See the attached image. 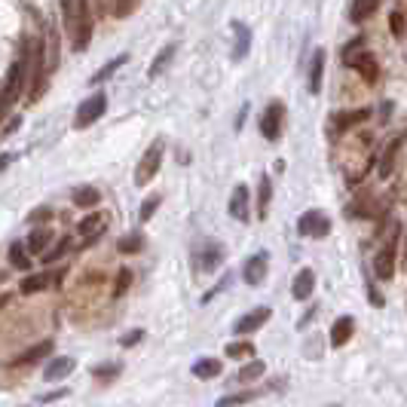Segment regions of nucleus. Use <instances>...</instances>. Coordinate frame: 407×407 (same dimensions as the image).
Masks as SVG:
<instances>
[{
    "instance_id": "nucleus-1",
    "label": "nucleus",
    "mask_w": 407,
    "mask_h": 407,
    "mask_svg": "<svg viewBox=\"0 0 407 407\" xmlns=\"http://www.w3.org/2000/svg\"><path fill=\"white\" fill-rule=\"evenodd\" d=\"M62 4V22L71 37V46L83 53L92 40V19H89V0H58Z\"/></svg>"
},
{
    "instance_id": "nucleus-2",
    "label": "nucleus",
    "mask_w": 407,
    "mask_h": 407,
    "mask_svg": "<svg viewBox=\"0 0 407 407\" xmlns=\"http://www.w3.org/2000/svg\"><path fill=\"white\" fill-rule=\"evenodd\" d=\"M398 239H401V227L392 224L389 227V236L383 239V248L377 251V258H374V273L380 279H392L395 273V251H398Z\"/></svg>"
},
{
    "instance_id": "nucleus-3",
    "label": "nucleus",
    "mask_w": 407,
    "mask_h": 407,
    "mask_svg": "<svg viewBox=\"0 0 407 407\" xmlns=\"http://www.w3.org/2000/svg\"><path fill=\"white\" fill-rule=\"evenodd\" d=\"M163 156H166V144L163 141H154L147 147V154L141 156L138 168H135V184H138V187H147V184L156 178L159 166H163Z\"/></svg>"
},
{
    "instance_id": "nucleus-4",
    "label": "nucleus",
    "mask_w": 407,
    "mask_h": 407,
    "mask_svg": "<svg viewBox=\"0 0 407 407\" xmlns=\"http://www.w3.org/2000/svg\"><path fill=\"white\" fill-rule=\"evenodd\" d=\"M31 67H28V55H25V74L31 71V101H37L44 95V40H31Z\"/></svg>"
},
{
    "instance_id": "nucleus-5",
    "label": "nucleus",
    "mask_w": 407,
    "mask_h": 407,
    "mask_svg": "<svg viewBox=\"0 0 407 407\" xmlns=\"http://www.w3.org/2000/svg\"><path fill=\"white\" fill-rule=\"evenodd\" d=\"M105 110H107V95L105 92H92V95L77 107V120H74V126H77V129H86V126H92L98 116H105Z\"/></svg>"
},
{
    "instance_id": "nucleus-6",
    "label": "nucleus",
    "mask_w": 407,
    "mask_h": 407,
    "mask_svg": "<svg viewBox=\"0 0 407 407\" xmlns=\"http://www.w3.org/2000/svg\"><path fill=\"white\" fill-rule=\"evenodd\" d=\"M282 123H285V105H267L264 116H260V135H264L267 141H279L282 138Z\"/></svg>"
},
{
    "instance_id": "nucleus-7",
    "label": "nucleus",
    "mask_w": 407,
    "mask_h": 407,
    "mask_svg": "<svg viewBox=\"0 0 407 407\" xmlns=\"http://www.w3.org/2000/svg\"><path fill=\"white\" fill-rule=\"evenodd\" d=\"M298 233L309 236V239H325L331 233V220H328V215H321V211H307V215L298 220Z\"/></svg>"
},
{
    "instance_id": "nucleus-8",
    "label": "nucleus",
    "mask_w": 407,
    "mask_h": 407,
    "mask_svg": "<svg viewBox=\"0 0 407 407\" xmlns=\"http://www.w3.org/2000/svg\"><path fill=\"white\" fill-rule=\"evenodd\" d=\"M22 83H25V58H19V62L13 65L10 77H6L4 89H0V110H6V107H10L13 101H15V98H19V92H22Z\"/></svg>"
},
{
    "instance_id": "nucleus-9",
    "label": "nucleus",
    "mask_w": 407,
    "mask_h": 407,
    "mask_svg": "<svg viewBox=\"0 0 407 407\" xmlns=\"http://www.w3.org/2000/svg\"><path fill=\"white\" fill-rule=\"evenodd\" d=\"M62 279H65L62 269H55V273H34V276H25L19 288L22 294H37V291H46V288H55Z\"/></svg>"
},
{
    "instance_id": "nucleus-10",
    "label": "nucleus",
    "mask_w": 407,
    "mask_h": 407,
    "mask_svg": "<svg viewBox=\"0 0 407 407\" xmlns=\"http://www.w3.org/2000/svg\"><path fill=\"white\" fill-rule=\"evenodd\" d=\"M371 116V110L368 107H352V110H340V114H334V120H331V129H334L337 135H343V132H349L355 129L359 123H364Z\"/></svg>"
},
{
    "instance_id": "nucleus-11",
    "label": "nucleus",
    "mask_w": 407,
    "mask_h": 407,
    "mask_svg": "<svg viewBox=\"0 0 407 407\" xmlns=\"http://www.w3.org/2000/svg\"><path fill=\"white\" fill-rule=\"evenodd\" d=\"M267 264H269V254L260 251V254H251L248 260H245V269H242V279L245 285H260L267 279Z\"/></svg>"
},
{
    "instance_id": "nucleus-12",
    "label": "nucleus",
    "mask_w": 407,
    "mask_h": 407,
    "mask_svg": "<svg viewBox=\"0 0 407 407\" xmlns=\"http://www.w3.org/2000/svg\"><path fill=\"white\" fill-rule=\"evenodd\" d=\"M105 230H107V215H105V211H95V215H86V218H83L80 224H77V233H80L86 242H95V239H98V236L105 233Z\"/></svg>"
},
{
    "instance_id": "nucleus-13",
    "label": "nucleus",
    "mask_w": 407,
    "mask_h": 407,
    "mask_svg": "<svg viewBox=\"0 0 407 407\" xmlns=\"http://www.w3.org/2000/svg\"><path fill=\"white\" fill-rule=\"evenodd\" d=\"M269 321V309L267 307H260V309H254V312H248V316H242L239 321H236V334L239 337H248V334H254L260 325H267Z\"/></svg>"
},
{
    "instance_id": "nucleus-14",
    "label": "nucleus",
    "mask_w": 407,
    "mask_h": 407,
    "mask_svg": "<svg viewBox=\"0 0 407 407\" xmlns=\"http://www.w3.org/2000/svg\"><path fill=\"white\" fill-rule=\"evenodd\" d=\"M230 215L236 220H242V224L251 220V215H248V187H245V184H236V190L230 196Z\"/></svg>"
},
{
    "instance_id": "nucleus-15",
    "label": "nucleus",
    "mask_w": 407,
    "mask_h": 407,
    "mask_svg": "<svg viewBox=\"0 0 407 407\" xmlns=\"http://www.w3.org/2000/svg\"><path fill=\"white\" fill-rule=\"evenodd\" d=\"M53 340H40V343H34L31 349H25L22 355H15L13 364H19V368H25V364H34V361H44L49 352H53Z\"/></svg>"
},
{
    "instance_id": "nucleus-16",
    "label": "nucleus",
    "mask_w": 407,
    "mask_h": 407,
    "mask_svg": "<svg viewBox=\"0 0 407 407\" xmlns=\"http://www.w3.org/2000/svg\"><path fill=\"white\" fill-rule=\"evenodd\" d=\"M352 331H355V319L352 316H340L331 325V346H346L349 343V337H352Z\"/></svg>"
},
{
    "instance_id": "nucleus-17",
    "label": "nucleus",
    "mask_w": 407,
    "mask_h": 407,
    "mask_svg": "<svg viewBox=\"0 0 407 407\" xmlns=\"http://www.w3.org/2000/svg\"><path fill=\"white\" fill-rule=\"evenodd\" d=\"M321 77H325V49H316L309 62V95L321 92Z\"/></svg>"
},
{
    "instance_id": "nucleus-18",
    "label": "nucleus",
    "mask_w": 407,
    "mask_h": 407,
    "mask_svg": "<svg viewBox=\"0 0 407 407\" xmlns=\"http://www.w3.org/2000/svg\"><path fill=\"white\" fill-rule=\"evenodd\" d=\"M312 288H316V273L312 269H300L298 276H294V285H291V294L298 300H309Z\"/></svg>"
},
{
    "instance_id": "nucleus-19",
    "label": "nucleus",
    "mask_w": 407,
    "mask_h": 407,
    "mask_svg": "<svg viewBox=\"0 0 407 407\" xmlns=\"http://www.w3.org/2000/svg\"><path fill=\"white\" fill-rule=\"evenodd\" d=\"M352 67H355V71H359V74H361V80H364V83H377V80H380V67H377V58L371 55V53H361V55H359V58H355V62H352Z\"/></svg>"
},
{
    "instance_id": "nucleus-20",
    "label": "nucleus",
    "mask_w": 407,
    "mask_h": 407,
    "mask_svg": "<svg viewBox=\"0 0 407 407\" xmlns=\"http://www.w3.org/2000/svg\"><path fill=\"white\" fill-rule=\"evenodd\" d=\"M138 0H98V10L105 15H114V19H126Z\"/></svg>"
},
{
    "instance_id": "nucleus-21",
    "label": "nucleus",
    "mask_w": 407,
    "mask_h": 407,
    "mask_svg": "<svg viewBox=\"0 0 407 407\" xmlns=\"http://www.w3.org/2000/svg\"><path fill=\"white\" fill-rule=\"evenodd\" d=\"M74 371V359H53L44 368V380L46 383H55V380H65Z\"/></svg>"
},
{
    "instance_id": "nucleus-22",
    "label": "nucleus",
    "mask_w": 407,
    "mask_h": 407,
    "mask_svg": "<svg viewBox=\"0 0 407 407\" xmlns=\"http://www.w3.org/2000/svg\"><path fill=\"white\" fill-rule=\"evenodd\" d=\"M401 144H404V135H398V138L389 141V147L383 150V159H380V178H389V175H392L395 156H398V150H401Z\"/></svg>"
},
{
    "instance_id": "nucleus-23",
    "label": "nucleus",
    "mask_w": 407,
    "mask_h": 407,
    "mask_svg": "<svg viewBox=\"0 0 407 407\" xmlns=\"http://www.w3.org/2000/svg\"><path fill=\"white\" fill-rule=\"evenodd\" d=\"M220 258H224V251H220V245H215V242H206V245H202V251H196L199 269H215L220 264Z\"/></svg>"
},
{
    "instance_id": "nucleus-24",
    "label": "nucleus",
    "mask_w": 407,
    "mask_h": 407,
    "mask_svg": "<svg viewBox=\"0 0 407 407\" xmlns=\"http://www.w3.org/2000/svg\"><path fill=\"white\" fill-rule=\"evenodd\" d=\"M49 242H53V233L46 230V227H40V230H34L28 236V242H25V251H31V254H44L49 248Z\"/></svg>"
},
{
    "instance_id": "nucleus-25",
    "label": "nucleus",
    "mask_w": 407,
    "mask_h": 407,
    "mask_svg": "<svg viewBox=\"0 0 407 407\" xmlns=\"http://www.w3.org/2000/svg\"><path fill=\"white\" fill-rule=\"evenodd\" d=\"M380 10V0H355L352 4V22H364V19H371Z\"/></svg>"
},
{
    "instance_id": "nucleus-26",
    "label": "nucleus",
    "mask_w": 407,
    "mask_h": 407,
    "mask_svg": "<svg viewBox=\"0 0 407 407\" xmlns=\"http://www.w3.org/2000/svg\"><path fill=\"white\" fill-rule=\"evenodd\" d=\"M233 31L239 34V46L233 49V58H236V62H242V58L248 55V46H251V31L245 28L242 22H233Z\"/></svg>"
},
{
    "instance_id": "nucleus-27",
    "label": "nucleus",
    "mask_w": 407,
    "mask_h": 407,
    "mask_svg": "<svg viewBox=\"0 0 407 407\" xmlns=\"http://www.w3.org/2000/svg\"><path fill=\"white\" fill-rule=\"evenodd\" d=\"M220 374V361L218 359H199L196 364H193V377L199 380H211Z\"/></svg>"
},
{
    "instance_id": "nucleus-28",
    "label": "nucleus",
    "mask_w": 407,
    "mask_h": 407,
    "mask_svg": "<svg viewBox=\"0 0 407 407\" xmlns=\"http://www.w3.org/2000/svg\"><path fill=\"white\" fill-rule=\"evenodd\" d=\"M269 199H273V184H269L267 175H260V187H258V211H260V218H267Z\"/></svg>"
},
{
    "instance_id": "nucleus-29",
    "label": "nucleus",
    "mask_w": 407,
    "mask_h": 407,
    "mask_svg": "<svg viewBox=\"0 0 407 407\" xmlns=\"http://www.w3.org/2000/svg\"><path fill=\"white\" fill-rule=\"evenodd\" d=\"M98 199H101V193H98L95 187H80V190H74V206H80V208L98 206Z\"/></svg>"
},
{
    "instance_id": "nucleus-30",
    "label": "nucleus",
    "mask_w": 407,
    "mask_h": 407,
    "mask_svg": "<svg viewBox=\"0 0 407 407\" xmlns=\"http://www.w3.org/2000/svg\"><path fill=\"white\" fill-rule=\"evenodd\" d=\"M389 28H392V37H395V40H404V34H407V19H404L401 10H395L392 15H389Z\"/></svg>"
},
{
    "instance_id": "nucleus-31",
    "label": "nucleus",
    "mask_w": 407,
    "mask_h": 407,
    "mask_svg": "<svg viewBox=\"0 0 407 407\" xmlns=\"http://www.w3.org/2000/svg\"><path fill=\"white\" fill-rule=\"evenodd\" d=\"M116 251H120V254H135V251H141V233L123 236V239L116 242Z\"/></svg>"
},
{
    "instance_id": "nucleus-32",
    "label": "nucleus",
    "mask_w": 407,
    "mask_h": 407,
    "mask_svg": "<svg viewBox=\"0 0 407 407\" xmlns=\"http://www.w3.org/2000/svg\"><path fill=\"white\" fill-rule=\"evenodd\" d=\"M260 374H264V361H251L236 374V380H239V383H251V380H258Z\"/></svg>"
},
{
    "instance_id": "nucleus-33",
    "label": "nucleus",
    "mask_w": 407,
    "mask_h": 407,
    "mask_svg": "<svg viewBox=\"0 0 407 407\" xmlns=\"http://www.w3.org/2000/svg\"><path fill=\"white\" fill-rule=\"evenodd\" d=\"M126 62H129V55H116V58H114V62H107V65H105V67H101V71L95 74V77H92V83H101V80H107V77H110V74H114V71H116V67H123Z\"/></svg>"
},
{
    "instance_id": "nucleus-34",
    "label": "nucleus",
    "mask_w": 407,
    "mask_h": 407,
    "mask_svg": "<svg viewBox=\"0 0 407 407\" xmlns=\"http://www.w3.org/2000/svg\"><path fill=\"white\" fill-rule=\"evenodd\" d=\"M67 251H71V242H67V236H65V239L58 242L53 251H44V260H46V264H55V260H62Z\"/></svg>"
},
{
    "instance_id": "nucleus-35",
    "label": "nucleus",
    "mask_w": 407,
    "mask_h": 407,
    "mask_svg": "<svg viewBox=\"0 0 407 407\" xmlns=\"http://www.w3.org/2000/svg\"><path fill=\"white\" fill-rule=\"evenodd\" d=\"M10 260H13L15 269H28L31 267V260H28V254H25L22 245H10Z\"/></svg>"
},
{
    "instance_id": "nucleus-36",
    "label": "nucleus",
    "mask_w": 407,
    "mask_h": 407,
    "mask_svg": "<svg viewBox=\"0 0 407 407\" xmlns=\"http://www.w3.org/2000/svg\"><path fill=\"white\" fill-rule=\"evenodd\" d=\"M129 285H132V269H120L116 273V285H114V298H123L129 291Z\"/></svg>"
},
{
    "instance_id": "nucleus-37",
    "label": "nucleus",
    "mask_w": 407,
    "mask_h": 407,
    "mask_svg": "<svg viewBox=\"0 0 407 407\" xmlns=\"http://www.w3.org/2000/svg\"><path fill=\"white\" fill-rule=\"evenodd\" d=\"M175 55V44H168L166 46V53L163 55H156V62H154V67H150V77H156V74H163L166 71V65H168V58Z\"/></svg>"
},
{
    "instance_id": "nucleus-38",
    "label": "nucleus",
    "mask_w": 407,
    "mask_h": 407,
    "mask_svg": "<svg viewBox=\"0 0 407 407\" xmlns=\"http://www.w3.org/2000/svg\"><path fill=\"white\" fill-rule=\"evenodd\" d=\"M361 44H364V40H361V37H355V40H349V46L343 49V62L349 65V67H352V62H355V58L361 55Z\"/></svg>"
},
{
    "instance_id": "nucleus-39",
    "label": "nucleus",
    "mask_w": 407,
    "mask_h": 407,
    "mask_svg": "<svg viewBox=\"0 0 407 407\" xmlns=\"http://www.w3.org/2000/svg\"><path fill=\"white\" fill-rule=\"evenodd\" d=\"M159 202H163V196H150V199H144V206H141V220H150V218H154V211H156Z\"/></svg>"
},
{
    "instance_id": "nucleus-40",
    "label": "nucleus",
    "mask_w": 407,
    "mask_h": 407,
    "mask_svg": "<svg viewBox=\"0 0 407 407\" xmlns=\"http://www.w3.org/2000/svg\"><path fill=\"white\" fill-rule=\"evenodd\" d=\"M254 392H236V395H227V398H220V404H245V401H251Z\"/></svg>"
},
{
    "instance_id": "nucleus-41",
    "label": "nucleus",
    "mask_w": 407,
    "mask_h": 407,
    "mask_svg": "<svg viewBox=\"0 0 407 407\" xmlns=\"http://www.w3.org/2000/svg\"><path fill=\"white\" fill-rule=\"evenodd\" d=\"M116 374H120V364H107V368H98L95 371L98 380H110V377H116Z\"/></svg>"
},
{
    "instance_id": "nucleus-42",
    "label": "nucleus",
    "mask_w": 407,
    "mask_h": 407,
    "mask_svg": "<svg viewBox=\"0 0 407 407\" xmlns=\"http://www.w3.org/2000/svg\"><path fill=\"white\" fill-rule=\"evenodd\" d=\"M248 352H251L248 343H230L227 346V355H236V359H239V355H248Z\"/></svg>"
},
{
    "instance_id": "nucleus-43",
    "label": "nucleus",
    "mask_w": 407,
    "mask_h": 407,
    "mask_svg": "<svg viewBox=\"0 0 407 407\" xmlns=\"http://www.w3.org/2000/svg\"><path fill=\"white\" fill-rule=\"evenodd\" d=\"M141 337H144V334H141V331H129V334H126V337H123V346H135V343H138V340H141Z\"/></svg>"
},
{
    "instance_id": "nucleus-44",
    "label": "nucleus",
    "mask_w": 407,
    "mask_h": 407,
    "mask_svg": "<svg viewBox=\"0 0 407 407\" xmlns=\"http://www.w3.org/2000/svg\"><path fill=\"white\" fill-rule=\"evenodd\" d=\"M49 215H53V211H49V208H37V211H34V215H31V220H49Z\"/></svg>"
},
{
    "instance_id": "nucleus-45",
    "label": "nucleus",
    "mask_w": 407,
    "mask_h": 407,
    "mask_svg": "<svg viewBox=\"0 0 407 407\" xmlns=\"http://www.w3.org/2000/svg\"><path fill=\"white\" fill-rule=\"evenodd\" d=\"M10 163H13V154H0V172H4Z\"/></svg>"
},
{
    "instance_id": "nucleus-46",
    "label": "nucleus",
    "mask_w": 407,
    "mask_h": 407,
    "mask_svg": "<svg viewBox=\"0 0 407 407\" xmlns=\"http://www.w3.org/2000/svg\"><path fill=\"white\" fill-rule=\"evenodd\" d=\"M401 267H404V273H407V239H404V251H401Z\"/></svg>"
},
{
    "instance_id": "nucleus-47",
    "label": "nucleus",
    "mask_w": 407,
    "mask_h": 407,
    "mask_svg": "<svg viewBox=\"0 0 407 407\" xmlns=\"http://www.w3.org/2000/svg\"><path fill=\"white\" fill-rule=\"evenodd\" d=\"M6 303H10V294H4V298H0V309H4Z\"/></svg>"
}]
</instances>
